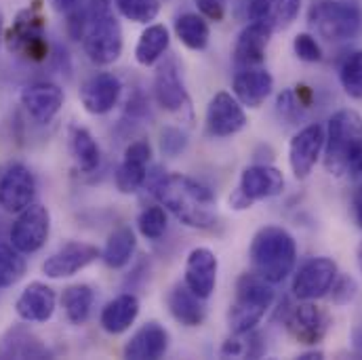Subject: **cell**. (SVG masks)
<instances>
[{
	"label": "cell",
	"mask_w": 362,
	"mask_h": 360,
	"mask_svg": "<svg viewBox=\"0 0 362 360\" xmlns=\"http://www.w3.org/2000/svg\"><path fill=\"white\" fill-rule=\"evenodd\" d=\"M152 194L180 219L181 223L198 230L215 226V196L200 181L185 175H156L150 183Z\"/></svg>",
	"instance_id": "obj_1"
},
{
	"label": "cell",
	"mask_w": 362,
	"mask_h": 360,
	"mask_svg": "<svg viewBox=\"0 0 362 360\" xmlns=\"http://www.w3.org/2000/svg\"><path fill=\"white\" fill-rule=\"evenodd\" d=\"M325 167L331 175H362V118L341 110L329 120L325 137Z\"/></svg>",
	"instance_id": "obj_2"
},
{
	"label": "cell",
	"mask_w": 362,
	"mask_h": 360,
	"mask_svg": "<svg viewBox=\"0 0 362 360\" xmlns=\"http://www.w3.org/2000/svg\"><path fill=\"white\" fill-rule=\"evenodd\" d=\"M251 266L257 276L272 284L282 282L297 262V245L295 238L278 226L262 228L251 245Z\"/></svg>",
	"instance_id": "obj_3"
},
{
	"label": "cell",
	"mask_w": 362,
	"mask_h": 360,
	"mask_svg": "<svg viewBox=\"0 0 362 360\" xmlns=\"http://www.w3.org/2000/svg\"><path fill=\"white\" fill-rule=\"evenodd\" d=\"M272 301H274L272 282L264 280L255 272L243 274L236 282V295L228 312L230 331L234 335L251 333L270 310Z\"/></svg>",
	"instance_id": "obj_4"
},
{
	"label": "cell",
	"mask_w": 362,
	"mask_h": 360,
	"mask_svg": "<svg viewBox=\"0 0 362 360\" xmlns=\"http://www.w3.org/2000/svg\"><path fill=\"white\" fill-rule=\"evenodd\" d=\"M83 45L87 57L97 66H110L120 57L122 28L112 13L110 0H90Z\"/></svg>",
	"instance_id": "obj_5"
},
{
	"label": "cell",
	"mask_w": 362,
	"mask_h": 360,
	"mask_svg": "<svg viewBox=\"0 0 362 360\" xmlns=\"http://www.w3.org/2000/svg\"><path fill=\"white\" fill-rule=\"evenodd\" d=\"M6 47L11 53L28 62H45L49 57L47 19L40 0H34L30 6L17 13L13 25L6 32Z\"/></svg>",
	"instance_id": "obj_6"
},
{
	"label": "cell",
	"mask_w": 362,
	"mask_h": 360,
	"mask_svg": "<svg viewBox=\"0 0 362 360\" xmlns=\"http://www.w3.org/2000/svg\"><path fill=\"white\" fill-rule=\"evenodd\" d=\"M308 21L325 40L346 42L361 32L362 11L352 0H318L312 4Z\"/></svg>",
	"instance_id": "obj_7"
},
{
	"label": "cell",
	"mask_w": 362,
	"mask_h": 360,
	"mask_svg": "<svg viewBox=\"0 0 362 360\" xmlns=\"http://www.w3.org/2000/svg\"><path fill=\"white\" fill-rule=\"evenodd\" d=\"M284 187V178L278 169L268 165H253L243 171L238 190L230 196V204L238 211L249 209L257 200L278 196Z\"/></svg>",
	"instance_id": "obj_8"
},
{
	"label": "cell",
	"mask_w": 362,
	"mask_h": 360,
	"mask_svg": "<svg viewBox=\"0 0 362 360\" xmlns=\"http://www.w3.org/2000/svg\"><path fill=\"white\" fill-rule=\"evenodd\" d=\"M51 230V215L42 204H30L19 211L11 228V243L19 253H36L45 247Z\"/></svg>",
	"instance_id": "obj_9"
},
{
	"label": "cell",
	"mask_w": 362,
	"mask_h": 360,
	"mask_svg": "<svg viewBox=\"0 0 362 360\" xmlns=\"http://www.w3.org/2000/svg\"><path fill=\"white\" fill-rule=\"evenodd\" d=\"M331 327V318L325 310H320L316 303H310L303 299V303H297L288 316H286V329L303 346H316L320 344Z\"/></svg>",
	"instance_id": "obj_10"
},
{
	"label": "cell",
	"mask_w": 362,
	"mask_h": 360,
	"mask_svg": "<svg viewBox=\"0 0 362 360\" xmlns=\"http://www.w3.org/2000/svg\"><path fill=\"white\" fill-rule=\"evenodd\" d=\"M154 95L163 110H167L171 114H180V116L185 114L187 120H192L189 97L183 87L180 66H177L175 57H169V59H165V64H160L156 79H154Z\"/></svg>",
	"instance_id": "obj_11"
},
{
	"label": "cell",
	"mask_w": 362,
	"mask_h": 360,
	"mask_svg": "<svg viewBox=\"0 0 362 360\" xmlns=\"http://www.w3.org/2000/svg\"><path fill=\"white\" fill-rule=\"evenodd\" d=\"M247 127L243 103L226 91L213 95L206 108V131L213 137H230Z\"/></svg>",
	"instance_id": "obj_12"
},
{
	"label": "cell",
	"mask_w": 362,
	"mask_h": 360,
	"mask_svg": "<svg viewBox=\"0 0 362 360\" xmlns=\"http://www.w3.org/2000/svg\"><path fill=\"white\" fill-rule=\"evenodd\" d=\"M337 278V264L329 257H314L303 264L293 278V293L299 299L312 301L327 295Z\"/></svg>",
	"instance_id": "obj_13"
},
{
	"label": "cell",
	"mask_w": 362,
	"mask_h": 360,
	"mask_svg": "<svg viewBox=\"0 0 362 360\" xmlns=\"http://www.w3.org/2000/svg\"><path fill=\"white\" fill-rule=\"evenodd\" d=\"M36 196V181L25 165H11L0 178V207L6 213H19L32 204Z\"/></svg>",
	"instance_id": "obj_14"
},
{
	"label": "cell",
	"mask_w": 362,
	"mask_h": 360,
	"mask_svg": "<svg viewBox=\"0 0 362 360\" xmlns=\"http://www.w3.org/2000/svg\"><path fill=\"white\" fill-rule=\"evenodd\" d=\"M322 148H325V131L320 124H310L291 139L288 161H291L293 175L297 180H305L312 173V169L320 158Z\"/></svg>",
	"instance_id": "obj_15"
},
{
	"label": "cell",
	"mask_w": 362,
	"mask_h": 360,
	"mask_svg": "<svg viewBox=\"0 0 362 360\" xmlns=\"http://www.w3.org/2000/svg\"><path fill=\"white\" fill-rule=\"evenodd\" d=\"M274 32L270 23L251 21L238 36L234 47V66L236 70L259 68L266 59V49Z\"/></svg>",
	"instance_id": "obj_16"
},
{
	"label": "cell",
	"mask_w": 362,
	"mask_h": 360,
	"mask_svg": "<svg viewBox=\"0 0 362 360\" xmlns=\"http://www.w3.org/2000/svg\"><path fill=\"white\" fill-rule=\"evenodd\" d=\"M99 257V249L87 243H68L55 251L42 264V272L49 278H68L90 266Z\"/></svg>",
	"instance_id": "obj_17"
},
{
	"label": "cell",
	"mask_w": 362,
	"mask_h": 360,
	"mask_svg": "<svg viewBox=\"0 0 362 360\" xmlns=\"http://www.w3.org/2000/svg\"><path fill=\"white\" fill-rule=\"evenodd\" d=\"M122 83L110 72H97L89 76L81 87V101L89 114H107L120 99Z\"/></svg>",
	"instance_id": "obj_18"
},
{
	"label": "cell",
	"mask_w": 362,
	"mask_h": 360,
	"mask_svg": "<svg viewBox=\"0 0 362 360\" xmlns=\"http://www.w3.org/2000/svg\"><path fill=\"white\" fill-rule=\"evenodd\" d=\"M152 158V148L148 141H133L124 150V158L116 169V187L122 194H133L148 180V163Z\"/></svg>",
	"instance_id": "obj_19"
},
{
	"label": "cell",
	"mask_w": 362,
	"mask_h": 360,
	"mask_svg": "<svg viewBox=\"0 0 362 360\" xmlns=\"http://www.w3.org/2000/svg\"><path fill=\"white\" fill-rule=\"evenodd\" d=\"M217 257L211 249L198 247L187 255L185 262V284L202 299H209L217 284Z\"/></svg>",
	"instance_id": "obj_20"
},
{
	"label": "cell",
	"mask_w": 362,
	"mask_h": 360,
	"mask_svg": "<svg viewBox=\"0 0 362 360\" xmlns=\"http://www.w3.org/2000/svg\"><path fill=\"white\" fill-rule=\"evenodd\" d=\"M21 103L36 122L47 124L59 114L64 105V91L53 83H32L21 91Z\"/></svg>",
	"instance_id": "obj_21"
},
{
	"label": "cell",
	"mask_w": 362,
	"mask_h": 360,
	"mask_svg": "<svg viewBox=\"0 0 362 360\" xmlns=\"http://www.w3.org/2000/svg\"><path fill=\"white\" fill-rule=\"evenodd\" d=\"M55 306H57L55 291L42 282H32L17 297L15 312L25 323H47L51 320Z\"/></svg>",
	"instance_id": "obj_22"
},
{
	"label": "cell",
	"mask_w": 362,
	"mask_h": 360,
	"mask_svg": "<svg viewBox=\"0 0 362 360\" xmlns=\"http://www.w3.org/2000/svg\"><path fill=\"white\" fill-rule=\"evenodd\" d=\"M169 350V333L158 323H146L124 346V359L156 360Z\"/></svg>",
	"instance_id": "obj_23"
},
{
	"label": "cell",
	"mask_w": 362,
	"mask_h": 360,
	"mask_svg": "<svg viewBox=\"0 0 362 360\" xmlns=\"http://www.w3.org/2000/svg\"><path fill=\"white\" fill-rule=\"evenodd\" d=\"M0 359H51V352L28 327L13 325L0 337Z\"/></svg>",
	"instance_id": "obj_24"
},
{
	"label": "cell",
	"mask_w": 362,
	"mask_h": 360,
	"mask_svg": "<svg viewBox=\"0 0 362 360\" xmlns=\"http://www.w3.org/2000/svg\"><path fill=\"white\" fill-rule=\"evenodd\" d=\"M274 89V79L264 68L238 70L234 76V95L243 105L259 108Z\"/></svg>",
	"instance_id": "obj_25"
},
{
	"label": "cell",
	"mask_w": 362,
	"mask_h": 360,
	"mask_svg": "<svg viewBox=\"0 0 362 360\" xmlns=\"http://www.w3.org/2000/svg\"><path fill=\"white\" fill-rule=\"evenodd\" d=\"M204 299L198 297L185 282L175 284L167 295V306L173 318L183 327H200L206 318V306Z\"/></svg>",
	"instance_id": "obj_26"
},
{
	"label": "cell",
	"mask_w": 362,
	"mask_h": 360,
	"mask_svg": "<svg viewBox=\"0 0 362 360\" xmlns=\"http://www.w3.org/2000/svg\"><path fill=\"white\" fill-rule=\"evenodd\" d=\"M139 314V299L131 293L118 295L116 299H112L103 310H101V327L105 333L110 335H120L127 329H131V325L135 323Z\"/></svg>",
	"instance_id": "obj_27"
},
{
	"label": "cell",
	"mask_w": 362,
	"mask_h": 360,
	"mask_svg": "<svg viewBox=\"0 0 362 360\" xmlns=\"http://www.w3.org/2000/svg\"><path fill=\"white\" fill-rule=\"evenodd\" d=\"M135 245H137V240H135V232L131 228L122 226V228L114 230L105 243L103 253H101L103 264L112 270L124 268L135 253Z\"/></svg>",
	"instance_id": "obj_28"
},
{
	"label": "cell",
	"mask_w": 362,
	"mask_h": 360,
	"mask_svg": "<svg viewBox=\"0 0 362 360\" xmlns=\"http://www.w3.org/2000/svg\"><path fill=\"white\" fill-rule=\"evenodd\" d=\"M169 30L160 23H154V25H148L141 36H139V42L135 47V59L137 64L141 66H154L163 55L165 51L169 49Z\"/></svg>",
	"instance_id": "obj_29"
},
{
	"label": "cell",
	"mask_w": 362,
	"mask_h": 360,
	"mask_svg": "<svg viewBox=\"0 0 362 360\" xmlns=\"http://www.w3.org/2000/svg\"><path fill=\"white\" fill-rule=\"evenodd\" d=\"M175 34L181 42L192 49V51H202L209 45L211 38V30L209 23L204 21L202 15L198 13H183L175 21Z\"/></svg>",
	"instance_id": "obj_30"
},
{
	"label": "cell",
	"mask_w": 362,
	"mask_h": 360,
	"mask_svg": "<svg viewBox=\"0 0 362 360\" xmlns=\"http://www.w3.org/2000/svg\"><path fill=\"white\" fill-rule=\"evenodd\" d=\"M62 303H64L68 320L74 325H83L89 320L90 310L95 303V291L89 284H72L64 291Z\"/></svg>",
	"instance_id": "obj_31"
},
{
	"label": "cell",
	"mask_w": 362,
	"mask_h": 360,
	"mask_svg": "<svg viewBox=\"0 0 362 360\" xmlns=\"http://www.w3.org/2000/svg\"><path fill=\"white\" fill-rule=\"evenodd\" d=\"M70 144H72V154H74L81 171H85V173L97 171V167L101 163V152L89 131L83 127H72Z\"/></svg>",
	"instance_id": "obj_32"
},
{
	"label": "cell",
	"mask_w": 362,
	"mask_h": 360,
	"mask_svg": "<svg viewBox=\"0 0 362 360\" xmlns=\"http://www.w3.org/2000/svg\"><path fill=\"white\" fill-rule=\"evenodd\" d=\"M25 274V260L21 253L13 247L0 245V289L13 286L19 282Z\"/></svg>",
	"instance_id": "obj_33"
},
{
	"label": "cell",
	"mask_w": 362,
	"mask_h": 360,
	"mask_svg": "<svg viewBox=\"0 0 362 360\" xmlns=\"http://www.w3.org/2000/svg\"><path fill=\"white\" fill-rule=\"evenodd\" d=\"M122 17L135 23H150L160 13V0H114Z\"/></svg>",
	"instance_id": "obj_34"
},
{
	"label": "cell",
	"mask_w": 362,
	"mask_h": 360,
	"mask_svg": "<svg viewBox=\"0 0 362 360\" xmlns=\"http://www.w3.org/2000/svg\"><path fill=\"white\" fill-rule=\"evenodd\" d=\"M339 81H341V87L344 91L354 97V99H362V51L352 53L341 70H339Z\"/></svg>",
	"instance_id": "obj_35"
},
{
	"label": "cell",
	"mask_w": 362,
	"mask_h": 360,
	"mask_svg": "<svg viewBox=\"0 0 362 360\" xmlns=\"http://www.w3.org/2000/svg\"><path fill=\"white\" fill-rule=\"evenodd\" d=\"M167 213L163 207H148L139 213L137 219V228L141 232V236L150 238V240H158L165 232H167Z\"/></svg>",
	"instance_id": "obj_36"
},
{
	"label": "cell",
	"mask_w": 362,
	"mask_h": 360,
	"mask_svg": "<svg viewBox=\"0 0 362 360\" xmlns=\"http://www.w3.org/2000/svg\"><path fill=\"white\" fill-rule=\"evenodd\" d=\"M293 49H295V55L301 62L316 64V62L322 59V49H320V45L316 42V38L312 34H297L295 40H293Z\"/></svg>",
	"instance_id": "obj_37"
},
{
	"label": "cell",
	"mask_w": 362,
	"mask_h": 360,
	"mask_svg": "<svg viewBox=\"0 0 362 360\" xmlns=\"http://www.w3.org/2000/svg\"><path fill=\"white\" fill-rule=\"evenodd\" d=\"M301 0H272L274 28H286L299 13Z\"/></svg>",
	"instance_id": "obj_38"
},
{
	"label": "cell",
	"mask_w": 362,
	"mask_h": 360,
	"mask_svg": "<svg viewBox=\"0 0 362 360\" xmlns=\"http://www.w3.org/2000/svg\"><path fill=\"white\" fill-rule=\"evenodd\" d=\"M331 289H333V293H331L333 303L344 306V303H350L356 297L358 284H356V280L352 276H339L337 274V278H335V282H333Z\"/></svg>",
	"instance_id": "obj_39"
},
{
	"label": "cell",
	"mask_w": 362,
	"mask_h": 360,
	"mask_svg": "<svg viewBox=\"0 0 362 360\" xmlns=\"http://www.w3.org/2000/svg\"><path fill=\"white\" fill-rule=\"evenodd\" d=\"M185 146H187V139H185V135L181 133L180 129L169 127V129L163 131V135H160V150H163V154L177 156L180 152L185 150Z\"/></svg>",
	"instance_id": "obj_40"
},
{
	"label": "cell",
	"mask_w": 362,
	"mask_h": 360,
	"mask_svg": "<svg viewBox=\"0 0 362 360\" xmlns=\"http://www.w3.org/2000/svg\"><path fill=\"white\" fill-rule=\"evenodd\" d=\"M247 15L251 21H264L274 28L272 19V0H247Z\"/></svg>",
	"instance_id": "obj_41"
},
{
	"label": "cell",
	"mask_w": 362,
	"mask_h": 360,
	"mask_svg": "<svg viewBox=\"0 0 362 360\" xmlns=\"http://www.w3.org/2000/svg\"><path fill=\"white\" fill-rule=\"evenodd\" d=\"M198 11L202 13V17L211 19V21H221L226 17V8H228V0H194Z\"/></svg>",
	"instance_id": "obj_42"
},
{
	"label": "cell",
	"mask_w": 362,
	"mask_h": 360,
	"mask_svg": "<svg viewBox=\"0 0 362 360\" xmlns=\"http://www.w3.org/2000/svg\"><path fill=\"white\" fill-rule=\"evenodd\" d=\"M299 108H301V105H299V101H297V97H295L293 91H284V93L278 95V112H280L284 118H293L295 112H297Z\"/></svg>",
	"instance_id": "obj_43"
},
{
	"label": "cell",
	"mask_w": 362,
	"mask_h": 360,
	"mask_svg": "<svg viewBox=\"0 0 362 360\" xmlns=\"http://www.w3.org/2000/svg\"><path fill=\"white\" fill-rule=\"evenodd\" d=\"M352 209H354V219L362 230V185L356 190L354 198H352Z\"/></svg>",
	"instance_id": "obj_44"
},
{
	"label": "cell",
	"mask_w": 362,
	"mask_h": 360,
	"mask_svg": "<svg viewBox=\"0 0 362 360\" xmlns=\"http://www.w3.org/2000/svg\"><path fill=\"white\" fill-rule=\"evenodd\" d=\"M295 97H297V101H299L301 108H308L310 101H312V91H310V87H305V85H299L297 91H295Z\"/></svg>",
	"instance_id": "obj_45"
},
{
	"label": "cell",
	"mask_w": 362,
	"mask_h": 360,
	"mask_svg": "<svg viewBox=\"0 0 362 360\" xmlns=\"http://www.w3.org/2000/svg\"><path fill=\"white\" fill-rule=\"evenodd\" d=\"M51 2L55 4L57 11H66V13H70V11H74L76 6L83 4V0H51Z\"/></svg>",
	"instance_id": "obj_46"
},
{
	"label": "cell",
	"mask_w": 362,
	"mask_h": 360,
	"mask_svg": "<svg viewBox=\"0 0 362 360\" xmlns=\"http://www.w3.org/2000/svg\"><path fill=\"white\" fill-rule=\"evenodd\" d=\"M352 339H354V348L362 354V329H356V331H354Z\"/></svg>",
	"instance_id": "obj_47"
},
{
	"label": "cell",
	"mask_w": 362,
	"mask_h": 360,
	"mask_svg": "<svg viewBox=\"0 0 362 360\" xmlns=\"http://www.w3.org/2000/svg\"><path fill=\"white\" fill-rule=\"evenodd\" d=\"M299 359H301V360H316V359H322V352H305V354H301Z\"/></svg>",
	"instance_id": "obj_48"
},
{
	"label": "cell",
	"mask_w": 362,
	"mask_h": 360,
	"mask_svg": "<svg viewBox=\"0 0 362 360\" xmlns=\"http://www.w3.org/2000/svg\"><path fill=\"white\" fill-rule=\"evenodd\" d=\"M2 32H4V15L0 11V42H2Z\"/></svg>",
	"instance_id": "obj_49"
},
{
	"label": "cell",
	"mask_w": 362,
	"mask_h": 360,
	"mask_svg": "<svg viewBox=\"0 0 362 360\" xmlns=\"http://www.w3.org/2000/svg\"><path fill=\"white\" fill-rule=\"evenodd\" d=\"M358 266H361V270H362V245L358 247Z\"/></svg>",
	"instance_id": "obj_50"
}]
</instances>
